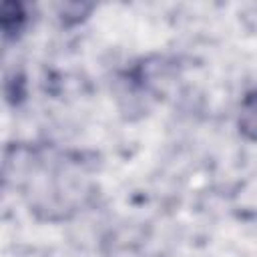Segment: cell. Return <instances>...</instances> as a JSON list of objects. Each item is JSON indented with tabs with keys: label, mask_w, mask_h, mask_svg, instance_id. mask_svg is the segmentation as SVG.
I'll list each match as a JSON object with an SVG mask.
<instances>
[{
	"label": "cell",
	"mask_w": 257,
	"mask_h": 257,
	"mask_svg": "<svg viewBox=\"0 0 257 257\" xmlns=\"http://www.w3.org/2000/svg\"><path fill=\"white\" fill-rule=\"evenodd\" d=\"M92 10H94V4H90V2H60V4H56L58 22L66 28L82 24L90 16Z\"/></svg>",
	"instance_id": "obj_3"
},
{
	"label": "cell",
	"mask_w": 257,
	"mask_h": 257,
	"mask_svg": "<svg viewBox=\"0 0 257 257\" xmlns=\"http://www.w3.org/2000/svg\"><path fill=\"white\" fill-rule=\"evenodd\" d=\"M4 94H6V100H8L10 104H14V106L20 104V102L26 98V80H24V76H22V74L16 76V72H14V76L6 74Z\"/></svg>",
	"instance_id": "obj_4"
},
{
	"label": "cell",
	"mask_w": 257,
	"mask_h": 257,
	"mask_svg": "<svg viewBox=\"0 0 257 257\" xmlns=\"http://www.w3.org/2000/svg\"><path fill=\"white\" fill-rule=\"evenodd\" d=\"M28 22H30V14H28V6L24 2H20V0L2 2V8H0V30H2V40L6 44L20 40V36L28 28Z\"/></svg>",
	"instance_id": "obj_1"
},
{
	"label": "cell",
	"mask_w": 257,
	"mask_h": 257,
	"mask_svg": "<svg viewBox=\"0 0 257 257\" xmlns=\"http://www.w3.org/2000/svg\"><path fill=\"white\" fill-rule=\"evenodd\" d=\"M237 131L245 141L257 143V88L247 90L239 102Z\"/></svg>",
	"instance_id": "obj_2"
}]
</instances>
